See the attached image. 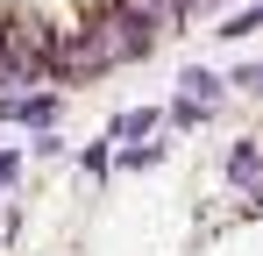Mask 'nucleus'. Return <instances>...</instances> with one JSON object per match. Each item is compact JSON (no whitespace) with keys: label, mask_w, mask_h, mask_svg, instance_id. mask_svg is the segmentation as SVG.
Listing matches in <instances>:
<instances>
[{"label":"nucleus","mask_w":263,"mask_h":256,"mask_svg":"<svg viewBox=\"0 0 263 256\" xmlns=\"http://www.w3.org/2000/svg\"><path fill=\"white\" fill-rule=\"evenodd\" d=\"M86 36L100 43L107 64H128V57L149 50V22H142V14H121V7H107V14H92V22H86Z\"/></svg>","instance_id":"obj_1"},{"label":"nucleus","mask_w":263,"mask_h":256,"mask_svg":"<svg viewBox=\"0 0 263 256\" xmlns=\"http://www.w3.org/2000/svg\"><path fill=\"white\" fill-rule=\"evenodd\" d=\"M57 114V85L29 93V100H0V121H50Z\"/></svg>","instance_id":"obj_2"},{"label":"nucleus","mask_w":263,"mask_h":256,"mask_svg":"<svg viewBox=\"0 0 263 256\" xmlns=\"http://www.w3.org/2000/svg\"><path fill=\"white\" fill-rule=\"evenodd\" d=\"M228 178H235V185L263 178V142H242V150H228Z\"/></svg>","instance_id":"obj_3"},{"label":"nucleus","mask_w":263,"mask_h":256,"mask_svg":"<svg viewBox=\"0 0 263 256\" xmlns=\"http://www.w3.org/2000/svg\"><path fill=\"white\" fill-rule=\"evenodd\" d=\"M142 128H157V114H149V107H135V114H114V121H107V142H128V135H142Z\"/></svg>","instance_id":"obj_4"},{"label":"nucleus","mask_w":263,"mask_h":256,"mask_svg":"<svg viewBox=\"0 0 263 256\" xmlns=\"http://www.w3.org/2000/svg\"><path fill=\"white\" fill-rule=\"evenodd\" d=\"M114 7H121V14H142L149 29H164V22H178V14H171V0H114Z\"/></svg>","instance_id":"obj_5"},{"label":"nucleus","mask_w":263,"mask_h":256,"mask_svg":"<svg viewBox=\"0 0 263 256\" xmlns=\"http://www.w3.org/2000/svg\"><path fill=\"white\" fill-rule=\"evenodd\" d=\"M178 85H185V100H199V107H214V93H220V79H214V71H185Z\"/></svg>","instance_id":"obj_6"},{"label":"nucleus","mask_w":263,"mask_h":256,"mask_svg":"<svg viewBox=\"0 0 263 256\" xmlns=\"http://www.w3.org/2000/svg\"><path fill=\"white\" fill-rule=\"evenodd\" d=\"M249 29H263V0H256V7H242V14H235L220 36H249Z\"/></svg>","instance_id":"obj_7"},{"label":"nucleus","mask_w":263,"mask_h":256,"mask_svg":"<svg viewBox=\"0 0 263 256\" xmlns=\"http://www.w3.org/2000/svg\"><path fill=\"white\" fill-rule=\"evenodd\" d=\"M0 79H22L14 71V50H7V29H0Z\"/></svg>","instance_id":"obj_8"},{"label":"nucleus","mask_w":263,"mask_h":256,"mask_svg":"<svg viewBox=\"0 0 263 256\" xmlns=\"http://www.w3.org/2000/svg\"><path fill=\"white\" fill-rule=\"evenodd\" d=\"M235 85H249V93H263V64H249V71H235Z\"/></svg>","instance_id":"obj_9"}]
</instances>
